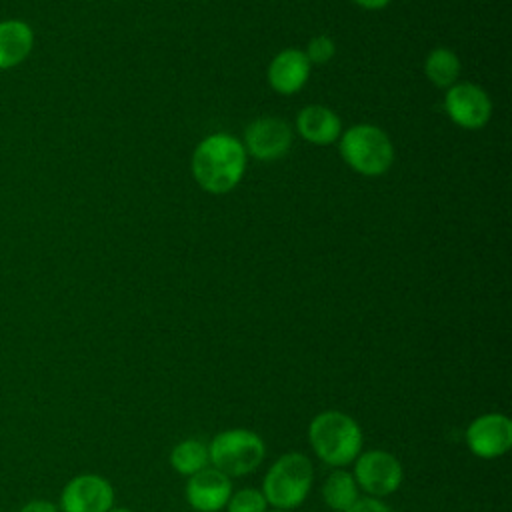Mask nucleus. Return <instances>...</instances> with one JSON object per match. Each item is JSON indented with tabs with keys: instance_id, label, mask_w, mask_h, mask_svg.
<instances>
[{
	"instance_id": "3",
	"label": "nucleus",
	"mask_w": 512,
	"mask_h": 512,
	"mask_svg": "<svg viewBox=\"0 0 512 512\" xmlns=\"http://www.w3.org/2000/svg\"><path fill=\"white\" fill-rule=\"evenodd\" d=\"M342 160L362 176H380L394 162V146L388 134L374 124H356L340 134Z\"/></svg>"
},
{
	"instance_id": "13",
	"label": "nucleus",
	"mask_w": 512,
	"mask_h": 512,
	"mask_svg": "<svg viewBox=\"0 0 512 512\" xmlns=\"http://www.w3.org/2000/svg\"><path fill=\"white\" fill-rule=\"evenodd\" d=\"M298 134L316 146L334 144L342 134V122L334 110L322 104H310L296 116Z\"/></svg>"
},
{
	"instance_id": "20",
	"label": "nucleus",
	"mask_w": 512,
	"mask_h": 512,
	"mask_svg": "<svg viewBox=\"0 0 512 512\" xmlns=\"http://www.w3.org/2000/svg\"><path fill=\"white\" fill-rule=\"evenodd\" d=\"M344 512H392V510L382 500H378V498H358Z\"/></svg>"
},
{
	"instance_id": "15",
	"label": "nucleus",
	"mask_w": 512,
	"mask_h": 512,
	"mask_svg": "<svg viewBox=\"0 0 512 512\" xmlns=\"http://www.w3.org/2000/svg\"><path fill=\"white\" fill-rule=\"evenodd\" d=\"M460 68L462 62L458 54L450 48H434L424 60V74L438 88H450L452 84H456Z\"/></svg>"
},
{
	"instance_id": "12",
	"label": "nucleus",
	"mask_w": 512,
	"mask_h": 512,
	"mask_svg": "<svg viewBox=\"0 0 512 512\" xmlns=\"http://www.w3.org/2000/svg\"><path fill=\"white\" fill-rule=\"evenodd\" d=\"M310 62L298 48L280 50L268 64V84L274 92L290 96L304 88L310 78Z\"/></svg>"
},
{
	"instance_id": "7",
	"label": "nucleus",
	"mask_w": 512,
	"mask_h": 512,
	"mask_svg": "<svg viewBox=\"0 0 512 512\" xmlns=\"http://www.w3.org/2000/svg\"><path fill=\"white\" fill-rule=\"evenodd\" d=\"M444 110L448 118L466 130L486 126L492 116V102L484 88L474 82H456L446 88Z\"/></svg>"
},
{
	"instance_id": "14",
	"label": "nucleus",
	"mask_w": 512,
	"mask_h": 512,
	"mask_svg": "<svg viewBox=\"0 0 512 512\" xmlns=\"http://www.w3.org/2000/svg\"><path fill=\"white\" fill-rule=\"evenodd\" d=\"M34 50V30L26 20H0V70L20 66Z\"/></svg>"
},
{
	"instance_id": "2",
	"label": "nucleus",
	"mask_w": 512,
	"mask_h": 512,
	"mask_svg": "<svg viewBox=\"0 0 512 512\" xmlns=\"http://www.w3.org/2000/svg\"><path fill=\"white\" fill-rule=\"evenodd\" d=\"M308 440L324 464L344 468L360 454L362 430L352 416L338 410H326L312 418L308 426Z\"/></svg>"
},
{
	"instance_id": "16",
	"label": "nucleus",
	"mask_w": 512,
	"mask_h": 512,
	"mask_svg": "<svg viewBox=\"0 0 512 512\" xmlns=\"http://www.w3.org/2000/svg\"><path fill=\"white\" fill-rule=\"evenodd\" d=\"M322 498L336 512L348 510L358 500V484L346 470H334L322 484Z\"/></svg>"
},
{
	"instance_id": "10",
	"label": "nucleus",
	"mask_w": 512,
	"mask_h": 512,
	"mask_svg": "<svg viewBox=\"0 0 512 512\" xmlns=\"http://www.w3.org/2000/svg\"><path fill=\"white\" fill-rule=\"evenodd\" d=\"M466 444L478 458H498L512 446V422L504 414H482L466 428Z\"/></svg>"
},
{
	"instance_id": "6",
	"label": "nucleus",
	"mask_w": 512,
	"mask_h": 512,
	"mask_svg": "<svg viewBox=\"0 0 512 512\" xmlns=\"http://www.w3.org/2000/svg\"><path fill=\"white\" fill-rule=\"evenodd\" d=\"M402 476L400 460L384 450H368L354 464V480L370 498L396 492L402 484Z\"/></svg>"
},
{
	"instance_id": "8",
	"label": "nucleus",
	"mask_w": 512,
	"mask_h": 512,
	"mask_svg": "<svg viewBox=\"0 0 512 512\" xmlns=\"http://www.w3.org/2000/svg\"><path fill=\"white\" fill-rule=\"evenodd\" d=\"M242 146L246 154L256 160H276L282 158L292 146V128L288 122L276 116H262L252 120L244 130Z\"/></svg>"
},
{
	"instance_id": "17",
	"label": "nucleus",
	"mask_w": 512,
	"mask_h": 512,
	"mask_svg": "<svg viewBox=\"0 0 512 512\" xmlns=\"http://www.w3.org/2000/svg\"><path fill=\"white\" fill-rule=\"evenodd\" d=\"M208 446L202 440L188 438L176 444L170 452V464L176 472L192 476L208 466Z\"/></svg>"
},
{
	"instance_id": "9",
	"label": "nucleus",
	"mask_w": 512,
	"mask_h": 512,
	"mask_svg": "<svg viewBox=\"0 0 512 512\" xmlns=\"http://www.w3.org/2000/svg\"><path fill=\"white\" fill-rule=\"evenodd\" d=\"M112 504L114 488L98 474L74 476L60 494L62 512H108Z\"/></svg>"
},
{
	"instance_id": "23",
	"label": "nucleus",
	"mask_w": 512,
	"mask_h": 512,
	"mask_svg": "<svg viewBox=\"0 0 512 512\" xmlns=\"http://www.w3.org/2000/svg\"><path fill=\"white\" fill-rule=\"evenodd\" d=\"M108 512H132V510H128V508H110Z\"/></svg>"
},
{
	"instance_id": "11",
	"label": "nucleus",
	"mask_w": 512,
	"mask_h": 512,
	"mask_svg": "<svg viewBox=\"0 0 512 512\" xmlns=\"http://www.w3.org/2000/svg\"><path fill=\"white\" fill-rule=\"evenodd\" d=\"M230 494V478L212 466L192 474L186 482V500L198 512H220Z\"/></svg>"
},
{
	"instance_id": "5",
	"label": "nucleus",
	"mask_w": 512,
	"mask_h": 512,
	"mask_svg": "<svg viewBox=\"0 0 512 512\" xmlns=\"http://www.w3.org/2000/svg\"><path fill=\"white\" fill-rule=\"evenodd\" d=\"M266 448L262 438L246 428H232L216 434L208 444V460L212 468L228 478L246 476L260 466Z\"/></svg>"
},
{
	"instance_id": "19",
	"label": "nucleus",
	"mask_w": 512,
	"mask_h": 512,
	"mask_svg": "<svg viewBox=\"0 0 512 512\" xmlns=\"http://www.w3.org/2000/svg\"><path fill=\"white\" fill-rule=\"evenodd\" d=\"M334 52H336V46H334L332 38L326 34H318V36L310 38L304 54L310 64H326L332 60Z\"/></svg>"
},
{
	"instance_id": "24",
	"label": "nucleus",
	"mask_w": 512,
	"mask_h": 512,
	"mask_svg": "<svg viewBox=\"0 0 512 512\" xmlns=\"http://www.w3.org/2000/svg\"><path fill=\"white\" fill-rule=\"evenodd\" d=\"M270 512H288V510H276V508H274V510H270Z\"/></svg>"
},
{
	"instance_id": "22",
	"label": "nucleus",
	"mask_w": 512,
	"mask_h": 512,
	"mask_svg": "<svg viewBox=\"0 0 512 512\" xmlns=\"http://www.w3.org/2000/svg\"><path fill=\"white\" fill-rule=\"evenodd\" d=\"M352 2H356L360 8H364V10H382V8H386L392 0H352Z\"/></svg>"
},
{
	"instance_id": "21",
	"label": "nucleus",
	"mask_w": 512,
	"mask_h": 512,
	"mask_svg": "<svg viewBox=\"0 0 512 512\" xmlns=\"http://www.w3.org/2000/svg\"><path fill=\"white\" fill-rule=\"evenodd\" d=\"M18 512H58V506L54 502H50V500L36 498V500L26 502Z\"/></svg>"
},
{
	"instance_id": "1",
	"label": "nucleus",
	"mask_w": 512,
	"mask_h": 512,
	"mask_svg": "<svg viewBox=\"0 0 512 512\" xmlns=\"http://www.w3.org/2000/svg\"><path fill=\"white\" fill-rule=\"evenodd\" d=\"M246 150L232 134L216 132L198 142L192 152V176L210 194L234 190L246 170Z\"/></svg>"
},
{
	"instance_id": "4",
	"label": "nucleus",
	"mask_w": 512,
	"mask_h": 512,
	"mask_svg": "<svg viewBox=\"0 0 512 512\" xmlns=\"http://www.w3.org/2000/svg\"><path fill=\"white\" fill-rule=\"evenodd\" d=\"M314 470L310 460L300 452L280 456L266 472L262 496L276 510H292L300 506L312 488Z\"/></svg>"
},
{
	"instance_id": "18",
	"label": "nucleus",
	"mask_w": 512,
	"mask_h": 512,
	"mask_svg": "<svg viewBox=\"0 0 512 512\" xmlns=\"http://www.w3.org/2000/svg\"><path fill=\"white\" fill-rule=\"evenodd\" d=\"M268 502L256 488H242L230 494L226 502L228 512H266Z\"/></svg>"
}]
</instances>
